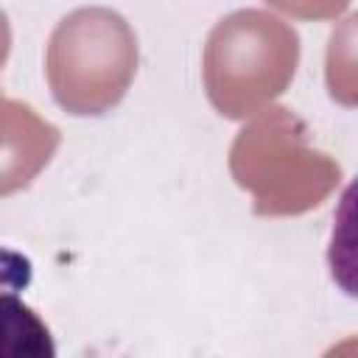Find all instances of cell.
<instances>
[{
	"mask_svg": "<svg viewBox=\"0 0 358 358\" xmlns=\"http://www.w3.org/2000/svg\"><path fill=\"white\" fill-rule=\"evenodd\" d=\"M229 173L252 193L257 215H302L319 207L341 179L338 162L313 148L305 123L285 106H266L238 131Z\"/></svg>",
	"mask_w": 358,
	"mask_h": 358,
	"instance_id": "1",
	"label": "cell"
},
{
	"mask_svg": "<svg viewBox=\"0 0 358 358\" xmlns=\"http://www.w3.org/2000/svg\"><path fill=\"white\" fill-rule=\"evenodd\" d=\"M45 73L62 109L70 115H103L131 87L137 36L112 8H76L50 34Z\"/></svg>",
	"mask_w": 358,
	"mask_h": 358,
	"instance_id": "3",
	"label": "cell"
},
{
	"mask_svg": "<svg viewBox=\"0 0 358 358\" xmlns=\"http://www.w3.org/2000/svg\"><path fill=\"white\" fill-rule=\"evenodd\" d=\"M327 266L336 285L358 296V179L341 193V201L333 215V232L327 246Z\"/></svg>",
	"mask_w": 358,
	"mask_h": 358,
	"instance_id": "4",
	"label": "cell"
},
{
	"mask_svg": "<svg viewBox=\"0 0 358 358\" xmlns=\"http://www.w3.org/2000/svg\"><path fill=\"white\" fill-rule=\"evenodd\" d=\"M324 81L336 103L358 106V11L341 20L330 34Z\"/></svg>",
	"mask_w": 358,
	"mask_h": 358,
	"instance_id": "5",
	"label": "cell"
},
{
	"mask_svg": "<svg viewBox=\"0 0 358 358\" xmlns=\"http://www.w3.org/2000/svg\"><path fill=\"white\" fill-rule=\"evenodd\" d=\"M266 3L299 20H333L350 6V0H266Z\"/></svg>",
	"mask_w": 358,
	"mask_h": 358,
	"instance_id": "6",
	"label": "cell"
},
{
	"mask_svg": "<svg viewBox=\"0 0 358 358\" xmlns=\"http://www.w3.org/2000/svg\"><path fill=\"white\" fill-rule=\"evenodd\" d=\"M296 64V31L263 8H241L215 22L207 36L204 90L218 115L252 117L285 92Z\"/></svg>",
	"mask_w": 358,
	"mask_h": 358,
	"instance_id": "2",
	"label": "cell"
}]
</instances>
